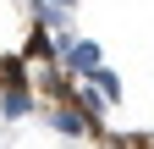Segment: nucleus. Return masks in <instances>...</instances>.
Segmentation results:
<instances>
[{
    "label": "nucleus",
    "mask_w": 154,
    "mask_h": 149,
    "mask_svg": "<svg viewBox=\"0 0 154 149\" xmlns=\"http://www.w3.org/2000/svg\"><path fill=\"white\" fill-rule=\"evenodd\" d=\"M38 6H61V11H72V6H77V0H38Z\"/></svg>",
    "instance_id": "39448f33"
},
{
    "label": "nucleus",
    "mask_w": 154,
    "mask_h": 149,
    "mask_svg": "<svg viewBox=\"0 0 154 149\" xmlns=\"http://www.w3.org/2000/svg\"><path fill=\"white\" fill-rule=\"evenodd\" d=\"M99 61H105V50L94 44V39H72V44L61 50V72H66V78H88Z\"/></svg>",
    "instance_id": "f257e3e1"
},
{
    "label": "nucleus",
    "mask_w": 154,
    "mask_h": 149,
    "mask_svg": "<svg viewBox=\"0 0 154 149\" xmlns=\"http://www.w3.org/2000/svg\"><path fill=\"white\" fill-rule=\"evenodd\" d=\"M28 110H33V88H28V78L0 83V116H6V122H22Z\"/></svg>",
    "instance_id": "7ed1b4c3"
},
{
    "label": "nucleus",
    "mask_w": 154,
    "mask_h": 149,
    "mask_svg": "<svg viewBox=\"0 0 154 149\" xmlns=\"http://www.w3.org/2000/svg\"><path fill=\"white\" fill-rule=\"evenodd\" d=\"M88 78H94V88H99V94H105L110 105H116V100H121V78H116V72H110L105 61H99V66H94V72H88Z\"/></svg>",
    "instance_id": "20e7f679"
},
{
    "label": "nucleus",
    "mask_w": 154,
    "mask_h": 149,
    "mask_svg": "<svg viewBox=\"0 0 154 149\" xmlns=\"http://www.w3.org/2000/svg\"><path fill=\"white\" fill-rule=\"evenodd\" d=\"M50 127H55L61 138H94V127H88V116H83L77 100H61V105H55V110H50Z\"/></svg>",
    "instance_id": "f03ea898"
}]
</instances>
